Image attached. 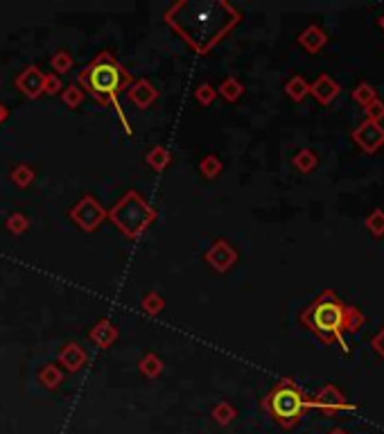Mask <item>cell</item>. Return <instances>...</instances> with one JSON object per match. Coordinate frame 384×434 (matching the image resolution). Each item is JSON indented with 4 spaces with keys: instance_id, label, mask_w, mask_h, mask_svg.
<instances>
[{
    "instance_id": "52a82bcc",
    "label": "cell",
    "mask_w": 384,
    "mask_h": 434,
    "mask_svg": "<svg viewBox=\"0 0 384 434\" xmlns=\"http://www.w3.org/2000/svg\"><path fill=\"white\" fill-rule=\"evenodd\" d=\"M312 409H319L326 416H339L343 412H355V405L348 402L337 384H326L321 391L312 398Z\"/></svg>"
},
{
    "instance_id": "836d02e7",
    "label": "cell",
    "mask_w": 384,
    "mask_h": 434,
    "mask_svg": "<svg viewBox=\"0 0 384 434\" xmlns=\"http://www.w3.org/2000/svg\"><path fill=\"white\" fill-rule=\"evenodd\" d=\"M59 91H63V84L59 80V75H45V82H43V93H47V96H57Z\"/></svg>"
},
{
    "instance_id": "6da1fadb",
    "label": "cell",
    "mask_w": 384,
    "mask_h": 434,
    "mask_svg": "<svg viewBox=\"0 0 384 434\" xmlns=\"http://www.w3.org/2000/svg\"><path fill=\"white\" fill-rule=\"evenodd\" d=\"M165 21L179 34H183L192 48L204 54L217 41H222L224 34L231 32L235 23H239V14L226 3H215L204 5V21H199L195 3H177L167 10Z\"/></svg>"
},
{
    "instance_id": "5b68a950",
    "label": "cell",
    "mask_w": 384,
    "mask_h": 434,
    "mask_svg": "<svg viewBox=\"0 0 384 434\" xmlns=\"http://www.w3.org/2000/svg\"><path fill=\"white\" fill-rule=\"evenodd\" d=\"M107 217L127 235V238H138V235L156 219V210L149 206L147 199L140 193L129 191L107 213Z\"/></svg>"
},
{
    "instance_id": "484cf974",
    "label": "cell",
    "mask_w": 384,
    "mask_h": 434,
    "mask_svg": "<svg viewBox=\"0 0 384 434\" xmlns=\"http://www.w3.org/2000/svg\"><path fill=\"white\" fill-rule=\"evenodd\" d=\"M61 100H63V105H66L68 109H77L79 105L84 102V91L79 89V84H70L66 86V89L61 91Z\"/></svg>"
},
{
    "instance_id": "d6a6232c",
    "label": "cell",
    "mask_w": 384,
    "mask_h": 434,
    "mask_svg": "<svg viewBox=\"0 0 384 434\" xmlns=\"http://www.w3.org/2000/svg\"><path fill=\"white\" fill-rule=\"evenodd\" d=\"M195 98H197L199 102H202V105L208 107V105H213V100H215V98H217V91H215L211 84H202V86L197 89Z\"/></svg>"
},
{
    "instance_id": "603a6c76",
    "label": "cell",
    "mask_w": 384,
    "mask_h": 434,
    "mask_svg": "<svg viewBox=\"0 0 384 434\" xmlns=\"http://www.w3.org/2000/svg\"><path fill=\"white\" fill-rule=\"evenodd\" d=\"M140 373L142 376H147V378H156L158 373H161L163 371V362H161V358H158L156 353H147L145 358L140 360Z\"/></svg>"
},
{
    "instance_id": "f1b7e54d",
    "label": "cell",
    "mask_w": 384,
    "mask_h": 434,
    "mask_svg": "<svg viewBox=\"0 0 384 434\" xmlns=\"http://www.w3.org/2000/svg\"><path fill=\"white\" fill-rule=\"evenodd\" d=\"M7 228H10V233L21 235L30 228V219L23 215V213H12V215L7 217Z\"/></svg>"
},
{
    "instance_id": "8fae6325",
    "label": "cell",
    "mask_w": 384,
    "mask_h": 434,
    "mask_svg": "<svg viewBox=\"0 0 384 434\" xmlns=\"http://www.w3.org/2000/svg\"><path fill=\"white\" fill-rule=\"evenodd\" d=\"M339 93H341V86L334 82L330 75H319L317 80L310 84V96L323 107L330 105L334 98H339Z\"/></svg>"
},
{
    "instance_id": "4dcf8cb0",
    "label": "cell",
    "mask_w": 384,
    "mask_h": 434,
    "mask_svg": "<svg viewBox=\"0 0 384 434\" xmlns=\"http://www.w3.org/2000/svg\"><path fill=\"white\" fill-rule=\"evenodd\" d=\"M199 170H202L206 177L213 179V177H217L222 172V163H220L217 156H206V159L202 161V165H199Z\"/></svg>"
},
{
    "instance_id": "1f68e13d",
    "label": "cell",
    "mask_w": 384,
    "mask_h": 434,
    "mask_svg": "<svg viewBox=\"0 0 384 434\" xmlns=\"http://www.w3.org/2000/svg\"><path fill=\"white\" fill-rule=\"evenodd\" d=\"M142 310L147 314H158L163 310V299L156 294V292H151L145 299H142Z\"/></svg>"
},
{
    "instance_id": "ffe728a7",
    "label": "cell",
    "mask_w": 384,
    "mask_h": 434,
    "mask_svg": "<svg viewBox=\"0 0 384 434\" xmlns=\"http://www.w3.org/2000/svg\"><path fill=\"white\" fill-rule=\"evenodd\" d=\"M145 161L151 165V168L154 170H165L167 165H170V161H172V156H170V152H167L165 147H161V145H156L154 149H149L147 152V156H145Z\"/></svg>"
},
{
    "instance_id": "30bf717a",
    "label": "cell",
    "mask_w": 384,
    "mask_h": 434,
    "mask_svg": "<svg viewBox=\"0 0 384 434\" xmlns=\"http://www.w3.org/2000/svg\"><path fill=\"white\" fill-rule=\"evenodd\" d=\"M43 82H45L43 70L39 66H28L19 77H16V89H19L25 98L36 100L39 96H43Z\"/></svg>"
},
{
    "instance_id": "e0dca14e",
    "label": "cell",
    "mask_w": 384,
    "mask_h": 434,
    "mask_svg": "<svg viewBox=\"0 0 384 434\" xmlns=\"http://www.w3.org/2000/svg\"><path fill=\"white\" fill-rule=\"evenodd\" d=\"M285 93L290 96L294 102H303L310 96V84L306 82V77L301 75H294L290 82L285 84Z\"/></svg>"
},
{
    "instance_id": "4fadbf2b",
    "label": "cell",
    "mask_w": 384,
    "mask_h": 434,
    "mask_svg": "<svg viewBox=\"0 0 384 434\" xmlns=\"http://www.w3.org/2000/svg\"><path fill=\"white\" fill-rule=\"evenodd\" d=\"M328 43V34L319 25H308L299 36V45L310 54H319Z\"/></svg>"
},
{
    "instance_id": "9c48e42d",
    "label": "cell",
    "mask_w": 384,
    "mask_h": 434,
    "mask_svg": "<svg viewBox=\"0 0 384 434\" xmlns=\"http://www.w3.org/2000/svg\"><path fill=\"white\" fill-rule=\"evenodd\" d=\"M206 260H208V265H211L213 270H217L220 274H224V272H228L231 267L235 265L237 251L231 247L226 240H215L213 247L206 251Z\"/></svg>"
},
{
    "instance_id": "3957f363",
    "label": "cell",
    "mask_w": 384,
    "mask_h": 434,
    "mask_svg": "<svg viewBox=\"0 0 384 434\" xmlns=\"http://www.w3.org/2000/svg\"><path fill=\"white\" fill-rule=\"evenodd\" d=\"M343 310L346 303L334 294L332 290H326L319 294L306 310L301 312V321L308 330H312L326 346L337 342L343 353H348V344L343 339Z\"/></svg>"
},
{
    "instance_id": "2e32d148",
    "label": "cell",
    "mask_w": 384,
    "mask_h": 434,
    "mask_svg": "<svg viewBox=\"0 0 384 434\" xmlns=\"http://www.w3.org/2000/svg\"><path fill=\"white\" fill-rule=\"evenodd\" d=\"M364 326V314L359 307L355 305H346V310H343V333H350L355 335L359 333Z\"/></svg>"
},
{
    "instance_id": "e575fe53",
    "label": "cell",
    "mask_w": 384,
    "mask_h": 434,
    "mask_svg": "<svg viewBox=\"0 0 384 434\" xmlns=\"http://www.w3.org/2000/svg\"><path fill=\"white\" fill-rule=\"evenodd\" d=\"M371 346H373V351L384 360V328H380V333L371 339Z\"/></svg>"
},
{
    "instance_id": "cb8c5ba5",
    "label": "cell",
    "mask_w": 384,
    "mask_h": 434,
    "mask_svg": "<svg viewBox=\"0 0 384 434\" xmlns=\"http://www.w3.org/2000/svg\"><path fill=\"white\" fill-rule=\"evenodd\" d=\"M353 100L357 102V105H371L373 100H378V91L373 89V86L369 82H362V84H357L355 86V91H353Z\"/></svg>"
},
{
    "instance_id": "5bb4252c",
    "label": "cell",
    "mask_w": 384,
    "mask_h": 434,
    "mask_svg": "<svg viewBox=\"0 0 384 434\" xmlns=\"http://www.w3.org/2000/svg\"><path fill=\"white\" fill-rule=\"evenodd\" d=\"M59 365L63 369H68V371H73V373H75V371H79V369L86 365V351L79 344L68 342L59 351Z\"/></svg>"
},
{
    "instance_id": "8d00e7d4",
    "label": "cell",
    "mask_w": 384,
    "mask_h": 434,
    "mask_svg": "<svg viewBox=\"0 0 384 434\" xmlns=\"http://www.w3.org/2000/svg\"><path fill=\"white\" fill-rule=\"evenodd\" d=\"M328 434H348L346 430H343V428H332L330 432H328Z\"/></svg>"
},
{
    "instance_id": "7c38bea8",
    "label": "cell",
    "mask_w": 384,
    "mask_h": 434,
    "mask_svg": "<svg viewBox=\"0 0 384 434\" xmlns=\"http://www.w3.org/2000/svg\"><path fill=\"white\" fill-rule=\"evenodd\" d=\"M127 96H129V100L138 109H147L149 105L156 102L158 91L154 89V84L147 80H136V82H131L129 89H127Z\"/></svg>"
},
{
    "instance_id": "74e56055",
    "label": "cell",
    "mask_w": 384,
    "mask_h": 434,
    "mask_svg": "<svg viewBox=\"0 0 384 434\" xmlns=\"http://www.w3.org/2000/svg\"><path fill=\"white\" fill-rule=\"evenodd\" d=\"M380 28L384 30V14H382V17H380Z\"/></svg>"
},
{
    "instance_id": "f546056e",
    "label": "cell",
    "mask_w": 384,
    "mask_h": 434,
    "mask_svg": "<svg viewBox=\"0 0 384 434\" xmlns=\"http://www.w3.org/2000/svg\"><path fill=\"white\" fill-rule=\"evenodd\" d=\"M364 113H366V120H371V122H380L384 120V102L378 98V100H373L371 105H366L364 107Z\"/></svg>"
},
{
    "instance_id": "ba28073f",
    "label": "cell",
    "mask_w": 384,
    "mask_h": 434,
    "mask_svg": "<svg viewBox=\"0 0 384 434\" xmlns=\"http://www.w3.org/2000/svg\"><path fill=\"white\" fill-rule=\"evenodd\" d=\"M350 138L355 140V145H359V149H362V152L375 154L384 145V127H382L380 122L364 120V122L357 124L355 131L350 133Z\"/></svg>"
},
{
    "instance_id": "277c9868",
    "label": "cell",
    "mask_w": 384,
    "mask_h": 434,
    "mask_svg": "<svg viewBox=\"0 0 384 434\" xmlns=\"http://www.w3.org/2000/svg\"><path fill=\"white\" fill-rule=\"evenodd\" d=\"M262 407L267 409V414L274 418L281 428L292 430L312 409V398L292 380V378H283V380H278L274 389L267 393V398L262 400Z\"/></svg>"
},
{
    "instance_id": "ac0fdd59",
    "label": "cell",
    "mask_w": 384,
    "mask_h": 434,
    "mask_svg": "<svg viewBox=\"0 0 384 434\" xmlns=\"http://www.w3.org/2000/svg\"><path fill=\"white\" fill-rule=\"evenodd\" d=\"M292 163H294V168L299 172L308 175V172H312L319 165V159H317V154L312 152V149H301V152L292 159Z\"/></svg>"
},
{
    "instance_id": "d4e9b609",
    "label": "cell",
    "mask_w": 384,
    "mask_h": 434,
    "mask_svg": "<svg viewBox=\"0 0 384 434\" xmlns=\"http://www.w3.org/2000/svg\"><path fill=\"white\" fill-rule=\"evenodd\" d=\"M50 66L54 68V75H63V73H68V70L73 68V57H70L68 50H57L52 54Z\"/></svg>"
},
{
    "instance_id": "83f0119b",
    "label": "cell",
    "mask_w": 384,
    "mask_h": 434,
    "mask_svg": "<svg viewBox=\"0 0 384 434\" xmlns=\"http://www.w3.org/2000/svg\"><path fill=\"white\" fill-rule=\"evenodd\" d=\"M235 409L228 405V402H220V405H215L213 409V418L217 421L220 425H228V423H233V418H235Z\"/></svg>"
},
{
    "instance_id": "9a60e30c",
    "label": "cell",
    "mask_w": 384,
    "mask_h": 434,
    "mask_svg": "<svg viewBox=\"0 0 384 434\" xmlns=\"http://www.w3.org/2000/svg\"><path fill=\"white\" fill-rule=\"evenodd\" d=\"M89 337H91L98 346H102V349H107V346H111V344H114L116 339H118V330H116V326H114V323H111L109 319H102V321H98V323H95V326L91 328Z\"/></svg>"
},
{
    "instance_id": "7a4b0ae2",
    "label": "cell",
    "mask_w": 384,
    "mask_h": 434,
    "mask_svg": "<svg viewBox=\"0 0 384 434\" xmlns=\"http://www.w3.org/2000/svg\"><path fill=\"white\" fill-rule=\"evenodd\" d=\"M134 77L131 73H127L116 61V57L111 52H100L89 66H86L82 73H79V89L84 93H89L93 100H98L100 105H111L116 109V113L122 120V127L127 131V136H131V124L127 120V116L120 107V93L127 91L131 86Z\"/></svg>"
},
{
    "instance_id": "8992f818",
    "label": "cell",
    "mask_w": 384,
    "mask_h": 434,
    "mask_svg": "<svg viewBox=\"0 0 384 434\" xmlns=\"http://www.w3.org/2000/svg\"><path fill=\"white\" fill-rule=\"evenodd\" d=\"M70 217H73V222H77L86 233H93L98 231L104 219H107V210L102 208V204L95 199V197L86 195L73 206Z\"/></svg>"
},
{
    "instance_id": "d6986e66",
    "label": "cell",
    "mask_w": 384,
    "mask_h": 434,
    "mask_svg": "<svg viewBox=\"0 0 384 434\" xmlns=\"http://www.w3.org/2000/svg\"><path fill=\"white\" fill-rule=\"evenodd\" d=\"M242 93H244V86L242 82H237L235 77H226V80L220 84V96L228 102H237L242 98Z\"/></svg>"
},
{
    "instance_id": "d590c367",
    "label": "cell",
    "mask_w": 384,
    "mask_h": 434,
    "mask_svg": "<svg viewBox=\"0 0 384 434\" xmlns=\"http://www.w3.org/2000/svg\"><path fill=\"white\" fill-rule=\"evenodd\" d=\"M7 118H10V109H7L3 102H0V124H3Z\"/></svg>"
},
{
    "instance_id": "4316f807",
    "label": "cell",
    "mask_w": 384,
    "mask_h": 434,
    "mask_svg": "<svg viewBox=\"0 0 384 434\" xmlns=\"http://www.w3.org/2000/svg\"><path fill=\"white\" fill-rule=\"evenodd\" d=\"M12 181L19 188H28L32 181H34V170H32L30 165H25V163L16 165V168L12 170Z\"/></svg>"
},
{
    "instance_id": "7402d4cb",
    "label": "cell",
    "mask_w": 384,
    "mask_h": 434,
    "mask_svg": "<svg viewBox=\"0 0 384 434\" xmlns=\"http://www.w3.org/2000/svg\"><path fill=\"white\" fill-rule=\"evenodd\" d=\"M364 226L373 238H382L384 235V208H375L371 215L364 219Z\"/></svg>"
},
{
    "instance_id": "44dd1931",
    "label": "cell",
    "mask_w": 384,
    "mask_h": 434,
    "mask_svg": "<svg viewBox=\"0 0 384 434\" xmlns=\"http://www.w3.org/2000/svg\"><path fill=\"white\" fill-rule=\"evenodd\" d=\"M39 380H41L47 389H57L63 380V373L59 371L57 365H45L41 371H39Z\"/></svg>"
}]
</instances>
